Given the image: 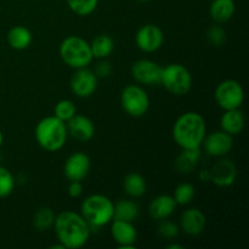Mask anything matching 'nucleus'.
<instances>
[{
  "instance_id": "f257e3e1",
  "label": "nucleus",
  "mask_w": 249,
  "mask_h": 249,
  "mask_svg": "<svg viewBox=\"0 0 249 249\" xmlns=\"http://www.w3.org/2000/svg\"><path fill=\"white\" fill-rule=\"evenodd\" d=\"M53 228L58 243L66 249L82 248L87 245L91 233V228L82 214L73 211H65L57 214Z\"/></svg>"
},
{
  "instance_id": "f03ea898",
  "label": "nucleus",
  "mask_w": 249,
  "mask_h": 249,
  "mask_svg": "<svg viewBox=\"0 0 249 249\" xmlns=\"http://www.w3.org/2000/svg\"><path fill=\"white\" fill-rule=\"evenodd\" d=\"M173 139L179 147L199 148L207 134L206 121L198 112H185L173 125Z\"/></svg>"
},
{
  "instance_id": "7ed1b4c3",
  "label": "nucleus",
  "mask_w": 249,
  "mask_h": 249,
  "mask_svg": "<svg viewBox=\"0 0 249 249\" xmlns=\"http://www.w3.org/2000/svg\"><path fill=\"white\" fill-rule=\"evenodd\" d=\"M34 136L43 150L48 152H57L67 142L68 131L65 122L49 116L40 119L34 129Z\"/></svg>"
},
{
  "instance_id": "20e7f679",
  "label": "nucleus",
  "mask_w": 249,
  "mask_h": 249,
  "mask_svg": "<svg viewBox=\"0 0 249 249\" xmlns=\"http://www.w3.org/2000/svg\"><path fill=\"white\" fill-rule=\"evenodd\" d=\"M114 203L107 196L95 194L88 196L80 206V214L90 228L100 229L113 220Z\"/></svg>"
},
{
  "instance_id": "39448f33",
  "label": "nucleus",
  "mask_w": 249,
  "mask_h": 249,
  "mask_svg": "<svg viewBox=\"0 0 249 249\" xmlns=\"http://www.w3.org/2000/svg\"><path fill=\"white\" fill-rule=\"evenodd\" d=\"M58 53L63 62L73 70L88 67L94 60L90 43L78 36H70L63 39Z\"/></svg>"
},
{
  "instance_id": "423d86ee",
  "label": "nucleus",
  "mask_w": 249,
  "mask_h": 249,
  "mask_svg": "<svg viewBox=\"0 0 249 249\" xmlns=\"http://www.w3.org/2000/svg\"><path fill=\"white\" fill-rule=\"evenodd\" d=\"M160 84L172 95L184 96L192 88V75L184 65L170 63L162 67Z\"/></svg>"
},
{
  "instance_id": "0eeeda50",
  "label": "nucleus",
  "mask_w": 249,
  "mask_h": 249,
  "mask_svg": "<svg viewBox=\"0 0 249 249\" xmlns=\"http://www.w3.org/2000/svg\"><path fill=\"white\" fill-rule=\"evenodd\" d=\"M121 105L126 114L139 118L150 108V97L140 85H126L121 92Z\"/></svg>"
},
{
  "instance_id": "6e6552de",
  "label": "nucleus",
  "mask_w": 249,
  "mask_h": 249,
  "mask_svg": "<svg viewBox=\"0 0 249 249\" xmlns=\"http://www.w3.org/2000/svg\"><path fill=\"white\" fill-rule=\"evenodd\" d=\"M216 105L224 111L240 108L245 100L242 84L235 79H225L218 84L214 91Z\"/></svg>"
},
{
  "instance_id": "1a4fd4ad",
  "label": "nucleus",
  "mask_w": 249,
  "mask_h": 249,
  "mask_svg": "<svg viewBox=\"0 0 249 249\" xmlns=\"http://www.w3.org/2000/svg\"><path fill=\"white\" fill-rule=\"evenodd\" d=\"M97 82H99V78L96 77L94 71L89 70L88 67L78 68L71 78V91L77 97L87 99L96 91Z\"/></svg>"
},
{
  "instance_id": "9d476101",
  "label": "nucleus",
  "mask_w": 249,
  "mask_h": 249,
  "mask_svg": "<svg viewBox=\"0 0 249 249\" xmlns=\"http://www.w3.org/2000/svg\"><path fill=\"white\" fill-rule=\"evenodd\" d=\"M202 146L204 148V152L211 157H225L232 150L233 136L224 130L212 131L208 135L206 134Z\"/></svg>"
},
{
  "instance_id": "9b49d317",
  "label": "nucleus",
  "mask_w": 249,
  "mask_h": 249,
  "mask_svg": "<svg viewBox=\"0 0 249 249\" xmlns=\"http://www.w3.org/2000/svg\"><path fill=\"white\" fill-rule=\"evenodd\" d=\"M135 43L143 53H155L162 48L164 43V33L156 24H143L136 32Z\"/></svg>"
},
{
  "instance_id": "f8f14e48",
  "label": "nucleus",
  "mask_w": 249,
  "mask_h": 249,
  "mask_svg": "<svg viewBox=\"0 0 249 249\" xmlns=\"http://www.w3.org/2000/svg\"><path fill=\"white\" fill-rule=\"evenodd\" d=\"M162 66L147 58H141L131 66V75L134 80L142 85L160 84Z\"/></svg>"
},
{
  "instance_id": "ddd939ff",
  "label": "nucleus",
  "mask_w": 249,
  "mask_h": 249,
  "mask_svg": "<svg viewBox=\"0 0 249 249\" xmlns=\"http://www.w3.org/2000/svg\"><path fill=\"white\" fill-rule=\"evenodd\" d=\"M209 172L211 181L218 187H230L237 180V167L229 158L220 157V160L214 163Z\"/></svg>"
},
{
  "instance_id": "4468645a",
  "label": "nucleus",
  "mask_w": 249,
  "mask_h": 249,
  "mask_svg": "<svg viewBox=\"0 0 249 249\" xmlns=\"http://www.w3.org/2000/svg\"><path fill=\"white\" fill-rule=\"evenodd\" d=\"M91 168L89 156L84 152H74L66 160L63 164V174L70 181H83L88 177Z\"/></svg>"
},
{
  "instance_id": "2eb2a0df",
  "label": "nucleus",
  "mask_w": 249,
  "mask_h": 249,
  "mask_svg": "<svg viewBox=\"0 0 249 249\" xmlns=\"http://www.w3.org/2000/svg\"><path fill=\"white\" fill-rule=\"evenodd\" d=\"M111 235L114 242L118 245V248H135V243L138 241V231L130 221L113 219L111 221Z\"/></svg>"
},
{
  "instance_id": "dca6fc26",
  "label": "nucleus",
  "mask_w": 249,
  "mask_h": 249,
  "mask_svg": "<svg viewBox=\"0 0 249 249\" xmlns=\"http://www.w3.org/2000/svg\"><path fill=\"white\" fill-rule=\"evenodd\" d=\"M68 135L79 142H87L95 135V124L89 117L75 113L68 122H66Z\"/></svg>"
},
{
  "instance_id": "f3484780",
  "label": "nucleus",
  "mask_w": 249,
  "mask_h": 249,
  "mask_svg": "<svg viewBox=\"0 0 249 249\" xmlns=\"http://www.w3.org/2000/svg\"><path fill=\"white\" fill-rule=\"evenodd\" d=\"M207 218L198 208H189L182 212L180 216V229L189 236H198L204 231Z\"/></svg>"
},
{
  "instance_id": "a211bd4d",
  "label": "nucleus",
  "mask_w": 249,
  "mask_h": 249,
  "mask_svg": "<svg viewBox=\"0 0 249 249\" xmlns=\"http://www.w3.org/2000/svg\"><path fill=\"white\" fill-rule=\"evenodd\" d=\"M178 204L170 195H158L148 206V215L155 220L168 219L177 209Z\"/></svg>"
},
{
  "instance_id": "6ab92c4d",
  "label": "nucleus",
  "mask_w": 249,
  "mask_h": 249,
  "mask_svg": "<svg viewBox=\"0 0 249 249\" xmlns=\"http://www.w3.org/2000/svg\"><path fill=\"white\" fill-rule=\"evenodd\" d=\"M245 124V114H243V112L240 108L228 109V111L224 112L220 118L221 130L230 134L231 136L238 135V134L242 133Z\"/></svg>"
},
{
  "instance_id": "aec40b11",
  "label": "nucleus",
  "mask_w": 249,
  "mask_h": 249,
  "mask_svg": "<svg viewBox=\"0 0 249 249\" xmlns=\"http://www.w3.org/2000/svg\"><path fill=\"white\" fill-rule=\"evenodd\" d=\"M201 158L199 148H182L181 153L174 162V168L179 174H190L196 169Z\"/></svg>"
},
{
  "instance_id": "412c9836",
  "label": "nucleus",
  "mask_w": 249,
  "mask_h": 249,
  "mask_svg": "<svg viewBox=\"0 0 249 249\" xmlns=\"http://www.w3.org/2000/svg\"><path fill=\"white\" fill-rule=\"evenodd\" d=\"M236 11L233 0H212L209 6V15L216 23H225L232 18Z\"/></svg>"
},
{
  "instance_id": "4be33fe9",
  "label": "nucleus",
  "mask_w": 249,
  "mask_h": 249,
  "mask_svg": "<svg viewBox=\"0 0 249 249\" xmlns=\"http://www.w3.org/2000/svg\"><path fill=\"white\" fill-rule=\"evenodd\" d=\"M123 189L124 192L131 198H140L146 194L147 184L142 175L136 172H131L124 177Z\"/></svg>"
},
{
  "instance_id": "5701e85b",
  "label": "nucleus",
  "mask_w": 249,
  "mask_h": 249,
  "mask_svg": "<svg viewBox=\"0 0 249 249\" xmlns=\"http://www.w3.org/2000/svg\"><path fill=\"white\" fill-rule=\"evenodd\" d=\"M7 44L15 50H24L31 45L33 40L31 31L23 26H15L9 31L6 36Z\"/></svg>"
},
{
  "instance_id": "b1692460",
  "label": "nucleus",
  "mask_w": 249,
  "mask_h": 249,
  "mask_svg": "<svg viewBox=\"0 0 249 249\" xmlns=\"http://www.w3.org/2000/svg\"><path fill=\"white\" fill-rule=\"evenodd\" d=\"M94 58H107L114 50V40L108 34H99L90 43Z\"/></svg>"
},
{
  "instance_id": "393cba45",
  "label": "nucleus",
  "mask_w": 249,
  "mask_h": 249,
  "mask_svg": "<svg viewBox=\"0 0 249 249\" xmlns=\"http://www.w3.org/2000/svg\"><path fill=\"white\" fill-rule=\"evenodd\" d=\"M139 216V207L131 199H121L114 204L113 219L133 223Z\"/></svg>"
},
{
  "instance_id": "a878e982",
  "label": "nucleus",
  "mask_w": 249,
  "mask_h": 249,
  "mask_svg": "<svg viewBox=\"0 0 249 249\" xmlns=\"http://www.w3.org/2000/svg\"><path fill=\"white\" fill-rule=\"evenodd\" d=\"M56 214L50 207H40L33 214V226L38 231H48L55 223Z\"/></svg>"
},
{
  "instance_id": "bb28decb",
  "label": "nucleus",
  "mask_w": 249,
  "mask_h": 249,
  "mask_svg": "<svg viewBox=\"0 0 249 249\" xmlns=\"http://www.w3.org/2000/svg\"><path fill=\"white\" fill-rule=\"evenodd\" d=\"M195 195H196V189L194 185L189 182H181L175 187L173 198L178 206H187L194 201Z\"/></svg>"
},
{
  "instance_id": "cd10ccee",
  "label": "nucleus",
  "mask_w": 249,
  "mask_h": 249,
  "mask_svg": "<svg viewBox=\"0 0 249 249\" xmlns=\"http://www.w3.org/2000/svg\"><path fill=\"white\" fill-rule=\"evenodd\" d=\"M68 7L78 16H89L96 10L99 0H66Z\"/></svg>"
},
{
  "instance_id": "c85d7f7f",
  "label": "nucleus",
  "mask_w": 249,
  "mask_h": 249,
  "mask_svg": "<svg viewBox=\"0 0 249 249\" xmlns=\"http://www.w3.org/2000/svg\"><path fill=\"white\" fill-rule=\"evenodd\" d=\"M75 113H77V107H75L74 102L67 99L60 100L53 108V116L65 123L70 121Z\"/></svg>"
},
{
  "instance_id": "c756f323",
  "label": "nucleus",
  "mask_w": 249,
  "mask_h": 249,
  "mask_svg": "<svg viewBox=\"0 0 249 249\" xmlns=\"http://www.w3.org/2000/svg\"><path fill=\"white\" fill-rule=\"evenodd\" d=\"M15 178L12 173L5 167L0 165V198L10 196L15 189Z\"/></svg>"
},
{
  "instance_id": "7c9ffc66",
  "label": "nucleus",
  "mask_w": 249,
  "mask_h": 249,
  "mask_svg": "<svg viewBox=\"0 0 249 249\" xmlns=\"http://www.w3.org/2000/svg\"><path fill=\"white\" fill-rule=\"evenodd\" d=\"M207 40L213 46H223L226 41V32L220 23L213 24L207 29Z\"/></svg>"
},
{
  "instance_id": "2f4dec72",
  "label": "nucleus",
  "mask_w": 249,
  "mask_h": 249,
  "mask_svg": "<svg viewBox=\"0 0 249 249\" xmlns=\"http://www.w3.org/2000/svg\"><path fill=\"white\" fill-rule=\"evenodd\" d=\"M157 232L158 235L162 236V237L172 240V238H175L179 235L180 228L178 224L174 223V221L168 220V219H163V220H160V224H158L157 226Z\"/></svg>"
},
{
  "instance_id": "473e14b6",
  "label": "nucleus",
  "mask_w": 249,
  "mask_h": 249,
  "mask_svg": "<svg viewBox=\"0 0 249 249\" xmlns=\"http://www.w3.org/2000/svg\"><path fill=\"white\" fill-rule=\"evenodd\" d=\"M112 72V66L106 58H101L100 62L96 63L95 66L94 73L96 74L97 78H107Z\"/></svg>"
},
{
  "instance_id": "72a5a7b5",
  "label": "nucleus",
  "mask_w": 249,
  "mask_h": 249,
  "mask_svg": "<svg viewBox=\"0 0 249 249\" xmlns=\"http://www.w3.org/2000/svg\"><path fill=\"white\" fill-rule=\"evenodd\" d=\"M83 190H84V187H83L82 181H71L68 185L67 192L72 198H78L83 194Z\"/></svg>"
},
{
  "instance_id": "f704fd0d",
  "label": "nucleus",
  "mask_w": 249,
  "mask_h": 249,
  "mask_svg": "<svg viewBox=\"0 0 249 249\" xmlns=\"http://www.w3.org/2000/svg\"><path fill=\"white\" fill-rule=\"evenodd\" d=\"M198 179L203 182H209L211 181V172L208 169H202L198 173Z\"/></svg>"
},
{
  "instance_id": "c9c22d12",
  "label": "nucleus",
  "mask_w": 249,
  "mask_h": 249,
  "mask_svg": "<svg viewBox=\"0 0 249 249\" xmlns=\"http://www.w3.org/2000/svg\"><path fill=\"white\" fill-rule=\"evenodd\" d=\"M168 249H184V246H181V245H169L167 247Z\"/></svg>"
},
{
  "instance_id": "e433bc0d",
  "label": "nucleus",
  "mask_w": 249,
  "mask_h": 249,
  "mask_svg": "<svg viewBox=\"0 0 249 249\" xmlns=\"http://www.w3.org/2000/svg\"><path fill=\"white\" fill-rule=\"evenodd\" d=\"M2 141H4V135H2L1 130H0V147H1V145H2Z\"/></svg>"
},
{
  "instance_id": "4c0bfd02",
  "label": "nucleus",
  "mask_w": 249,
  "mask_h": 249,
  "mask_svg": "<svg viewBox=\"0 0 249 249\" xmlns=\"http://www.w3.org/2000/svg\"><path fill=\"white\" fill-rule=\"evenodd\" d=\"M136 1H140V2H147V1H151V0H136Z\"/></svg>"
}]
</instances>
